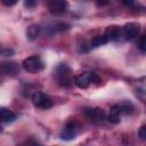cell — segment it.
I'll use <instances>...</instances> for the list:
<instances>
[{
    "instance_id": "obj_3",
    "label": "cell",
    "mask_w": 146,
    "mask_h": 146,
    "mask_svg": "<svg viewBox=\"0 0 146 146\" xmlns=\"http://www.w3.org/2000/svg\"><path fill=\"white\" fill-rule=\"evenodd\" d=\"M31 99H32L33 105L36 108H40V110H47V108H50L52 106L51 98L47 94L41 92V91H35L32 95Z\"/></svg>"
},
{
    "instance_id": "obj_5",
    "label": "cell",
    "mask_w": 146,
    "mask_h": 146,
    "mask_svg": "<svg viewBox=\"0 0 146 146\" xmlns=\"http://www.w3.org/2000/svg\"><path fill=\"white\" fill-rule=\"evenodd\" d=\"M139 31H140L139 23L130 22V23H127L123 26V29H122V35L124 36L125 40H132V39H135L139 34Z\"/></svg>"
},
{
    "instance_id": "obj_13",
    "label": "cell",
    "mask_w": 146,
    "mask_h": 146,
    "mask_svg": "<svg viewBox=\"0 0 146 146\" xmlns=\"http://www.w3.org/2000/svg\"><path fill=\"white\" fill-rule=\"evenodd\" d=\"M41 33V26L38 24H31L26 29V36L30 40H35Z\"/></svg>"
},
{
    "instance_id": "obj_8",
    "label": "cell",
    "mask_w": 146,
    "mask_h": 146,
    "mask_svg": "<svg viewBox=\"0 0 146 146\" xmlns=\"http://www.w3.org/2000/svg\"><path fill=\"white\" fill-rule=\"evenodd\" d=\"M103 35L107 42L108 41H116L122 36V30H121V27H119L116 25H111V26L106 27Z\"/></svg>"
},
{
    "instance_id": "obj_19",
    "label": "cell",
    "mask_w": 146,
    "mask_h": 146,
    "mask_svg": "<svg viewBox=\"0 0 146 146\" xmlns=\"http://www.w3.org/2000/svg\"><path fill=\"white\" fill-rule=\"evenodd\" d=\"M11 54H14V51H13L11 49L3 48V47L0 44V55H3V56H11Z\"/></svg>"
},
{
    "instance_id": "obj_2",
    "label": "cell",
    "mask_w": 146,
    "mask_h": 146,
    "mask_svg": "<svg viewBox=\"0 0 146 146\" xmlns=\"http://www.w3.org/2000/svg\"><path fill=\"white\" fill-rule=\"evenodd\" d=\"M23 67L30 73H38L44 68V63L39 56H30L23 60Z\"/></svg>"
},
{
    "instance_id": "obj_18",
    "label": "cell",
    "mask_w": 146,
    "mask_h": 146,
    "mask_svg": "<svg viewBox=\"0 0 146 146\" xmlns=\"http://www.w3.org/2000/svg\"><path fill=\"white\" fill-rule=\"evenodd\" d=\"M89 76H90V81L91 83H99L102 81V79L94 72H89Z\"/></svg>"
},
{
    "instance_id": "obj_7",
    "label": "cell",
    "mask_w": 146,
    "mask_h": 146,
    "mask_svg": "<svg viewBox=\"0 0 146 146\" xmlns=\"http://www.w3.org/2000/svg\"><path fill=\"white\" fill-rule=\"evenodd\" d=\"M88 119L95 123H102L105 120V112L104 110L99 107H92V108H86L84 111Z\"/></svg>"
},
{
    "instance_id": "obj_11",
    "label": "cell",
    "mask_w": 146,
    "mask_h": 146,
    "mask_svg": "<svg viewBox=\"0 0 146 146\" xmlns=\"http://www.w3.org/2000/svg\"><path fill=\"white\" fill-rule=\"evenodd\" d=\"M121 110L119 107V104L116 105H113L111 108H110V113H108V116H107V120L112 123H119L120 120H121Z\"/></svg>"
},
{
    "instance_id": "obj_22",
    "label": "cell",
    "mask_w": 146,
    "mask_h": 146,
    "mask_svg": "<svg viewBox=\"0 0 146 146\" xmlns=\"http://www.w3.org/2000/svg\"><path fill=\"white\" fill-rule=\"evenodd\" d=\"M16 2L17 1H2V3L6 6H14V5H16Z\"/></svg>"
},
{
    "instance_id": "obj_9",
    "label": "cell",
    "mask_w": 146,
    "mask_h": 146,
    "mask_svg": "<svg viewBox=\"0 0 146 146\" xmlns=\"http://www.w3.org/2000/svg\"><path fill=\"white\" fill-rule=\"evenodd\" d=\"M0 71L2 73H5V74L14 76L19 72V67L14 62H6V63H1L0 64Z\"/></svg>"
},
{
    "instance_id": "obj_16",
    "label": "cell",
    "mask_w": 146,
    "mask_h": 146,
    "mask_svg": "<svg viewBox=\"0 0 146 146\" xmlns=\"http://www.w3.org/2000/svg\"><path fill=\"white\" fill-rule=\"evenodd\" d=\"M107 43L106 39L104 38V35H97V36H94L90 41V47H99V46H103Z\"/></svg>"
},
{
    "instance_id": "obj_6",
    "label": "cell",
    "mask_w": 146,
    "mask_h": 146,
    "mask_svg": "<svg viewBox=\"0 0 146 146\" xmlns=\"http://www.w3.org/2000/svg\"><path fill=\"white\" fill-rule=\"evenodd\" d=\"M47 6H48L50 14L62 15L66 11L68 3H67V1H64V0H50V1H48Z\"/></svg>"
},
{
    "instance_id": "obj_10",
    "label": "cell",
    "mask_w": 146,
    "mask_h": 146,
    "mask_svg": "<svg viewBox=\"0 0 146 146\" xmlns=\"http://www.w3.org/2000/svg\"><path fill=\"white\" fill-rule=\"evenodd\" d=\"M73 82L76 87L81 88V89H86L90 86L91 81H90V76H89V73H83V74H79V75H75L74 79H73Z\"/></svg>"
},
{
    "instance_id": "obj_15",
    "label": "cell",
    "mask_w": 146,
    "mask_h": 146,
    "mask_svg": "<svg viewBox=\"0 0 146 146\" xmlns=\"http://www.w3.org/2000/svg\"><path fill=\"white\" fill-rule=\"evenodd\" d=\"M119 107H120L122 114H128V115H130V114H132L133 111H135L133 104H132L131 102H129V100H125V102L120 103V104H119Z\"/></svg>"
},
{
    "instance_id": "obj_14",
    "label": "cell",
    "mask_w": 146,
    "mask_h": 146,
    "mask_svg": "<svg viewBox=\"0 0 146 146\" xmlns=\"http://www.w3.org/2000/svg\"><path fill=\"white\" fill-rule=\"evenodd\" d=\"M68 27H70V25L66 23H55V24L49 25L48 30H49V34H55L57 32H63V31L67 30Z\"/></svg>"
},
{
    "instance_id": "obj_1",
    "label": "cell",
    "mask_w": 146,
    "mask_h": 146,
    "mask_svg": "<svg viewBox=\"0 0 146 146\" xmlns=\"http://www.w3.org/2000/svg\"><path fill=\"white\" fill-rule=\"evenodd\" d=\"M55 78L57 80V83L60 87H63V88H70L74 83L71 68L66 64H64V63L59 64L56 67V70H55Z\"/></svg>"
},
{
    "instance_id": "obj_21",
    "label": "cell",
    "mask_w": 146,
    "mask_h": 146,
    "mask_svg": "<svg viewBox=\"0 0 146 146\" xmlns=\"http://www.w3.org/2000/svg\"><path fill=\"white\" fill-rule=\"evenodd\" d=\"M24 5H25L26 7H30V8H32V7H34V6H36V5H38V1L27 0V1H25V2H24Z\"/></svg>"
},
{
    "instance_id": "obj_23",
    "label": "cell",
    "mask_w": 146,
    "mask_h": 146,
    "mask_svg": "<svg viewBox=\"0 0 146 146\" xmlns=\"http://www.w3.org/2000/svg\"><path fill=\"white\" fill-rule=\"evenodd\" d=\"M2 131V127H1V124H0V132Z\"/></svg>"
},
{
    "instance_id": "obj_4",
    "label": "cell",
    "mask_w": 146,
    "mask_h": 146,
    "mask_svg": "<svg viewBox=\"0 0 146 146\" xmlns=\"http://www.w3.org/2000/svg\"><path fill=\"white\" fill-rule=\"evenodd\" d=\"M80 132V125L78 122L75 121H70L66 123V125L64 127V129L60 132V138L63 140H72L74 139L78 133Z\"/></svg>"
},
{
    "instance_id": "obj_17",
    "label": "cell",
    "mask_w": 146,
    "mask_h": 146,
    "mask_svg": "<svg viewBox=\"0 0 146 146\" xmlns=\"http://www.w3.org/2000/svg\"><path fill=\"white\" fill-rule=\"evenodd\" d=\"M138 47L140 49L141 52H145L146 51V36L145 35H141L140 39H139V42H138Z\"/></svg>"
},
{
    "instance_id": "obj_12",
    "label": "cell",
    "mask_w": 146,
    "mask_h": 146,
    "mask_svg": "<svg viewBox=\"0 0 146 146\" xmlns=\"http://www.w3.org/2000/svg\"><path fill=\"white\" fill-rule=\"evenodd\" d=\"M15 120H16V114L13 111H10L9 108H6V107L0 108V121H2L5 123H10Z\"/></svg>"
},
{
    "instance_id": "obj_20",
    "label": "cell",
    "mask_w": 146,
    "mask_h": 146,
    "mask_svg": "<svg viewBox=\"0 0 146 146\" xmlns=\"http://www.w3.org/2000/svg\"><path fill=\"white\" fill-rule=\"evenodd\" d=\"M138 136L141 140H145L146 139V127L145 125H141L139 131H138Z\"/></svg>"
}]
</instances>
